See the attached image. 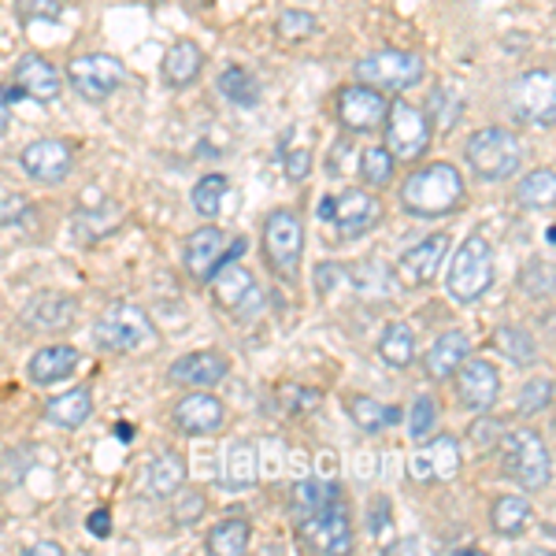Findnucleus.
Returning <instances> with one entry per match:
<instances>
[{
    "instance_id": "nucleus-53",
    "label": "nucleus",
    "mask_w": 556,
    "mask_h": 556,
    "mask_svg": "<svg viewBox=\"0 0 556 556\" xmlns=\"http://www.w3.org/2000/svg\"><path fill=\"white\" fill-rule=\"evenodd\" d=\"M23 553H26V556H38V553L56 556V553H64V545H60V542H38V545H26Z\"/></svg>"
},
{
    "instance_id": "nucleus-24",
    "label": "nucleus",
    "mask_w": 556,
    "mask_h": 556,
    "mask_svg": "<svg viewBox=\"0 0 556 556\" xmlns=\"http://www.w3.org/2000/svg\"><path fill=\"white\" fill-rule=\"evenodd\" d=\"M75 367H78V349L75 345H45L30 356L26 375H30L34 386H52V382L67 379Z\"/></svg>"
},
{
    "instance_id": "nucleus-54",
    "label": "nucleus",
    "mask_w": 556,
    "mask_h": 556,
    "mask_svg": "<svg viewBox=\"0 0 556 556\" xmlns=\"http://www.w3.org/2000/svg\"><path fill=\"white\" fill-rule=\"evenodd\" d=\"M8 127H12V104H8L4 86H0V138L8 134Z\"/></svg>"
},
{
    "instance_id": "nucleus-4",
    "label": "nucleus",
    "mask_w": 556,
    "mask_h": 556,
    "mask_svg": "<svg viewBox=\"0 0 556 556\" xmlns=\"http://www.w3.org/2000/svg\"><path fill=\"white\" fill-rule=\"evenodd\" d=\"M93 338L108 353H138V349L156 345L160 334H156V327H152V319L146 316V308L119 301V304H112V308H104V316L97 319V327H93Z\"/></svg>"
},
{
    "instance_id": "nucleus-35",
    "label": "nucleus",
    "mask_w": 556,
    "mask_h": 556,
    "mask_svg": "<svg viewBox=\"0 0 556 556\" xmlns=\"http://www.w3.org/2000/svg\"><path fill=\"white\" fill-rule=\"evenodd\" d=\"M516 197L523 208H553V197H556V172L553 167H538L516 186Z\"/></svg>"
},
{
    "instance_id": "nucleus-43",
    "label": "nucleus",
    "mask_w": 556,
    "mask_h": 556,
    "mask_svg": "<svg viewBox=\"0 0 556 556\" xmlns=\"http://www.w3.org/2000/svg\"><path fill=\"white\" fill-rule=\"evenodd\" d=\"M553 401V382L549 379H531L527 390L519 393V416H538L542 408H549Z\"/></svg>"
},
{
    "instance_id": "nucleus-28",
    "label": "nucleus",
    "mask_w": 556,
    "mask_h": 556,
    "mask_svg": "<svg viewBox=\"0 0 556 556\" xmlns=\"http://www.w3.org/2000/svg\"><path fill=\"white\" fill-rule=\"evenodd\" d=\"M89 412H93V393L86 390V386H78V390H67L60 393V397H52L49 405H45V419L56 427H83L89 419Z\"/></svg>"
},
{
    "instance_id": "nucleus-48",
    "label": "nucleus",
    "mask_w": 556,
    "mask_h": 556,
    "mask_svg": "<svg viewBox=\"0 0 556 556\" xmlns=\"http://www.w3.org/2000/svg\"><path fill=\"white\" fill-rule=\"evenodd\" d=\"M278 393L293 401V405H286V408L298 412V416H301V412H312V408H316V401H319V390H301V386H282Z\"/></svg>"
},
{
    "instance_id": "nucleus-23",
    "label": "nucleus",
    "mask_w": 556,
    "mask_h": 556,
    "mask_svg": "<svg viewBox=\"0 0 556 556\" xmlns=\"http://www.w3.org/2000/svg\"><path fill=\"white\" fill-rule=\"evenodd\" d=\"M219 260H223V230L219 227H201L186 238L182 264L197 282H208L215 275V267H219Z\"/></svg>"
},
{
    "instance_id": "nucleus-55",
    "label": "nucleus",
    "mask_w": 556,
    "mask_h": 556,
    "mask_svg": "<svg viewBox=\"0 0 556 556\" xmlns=\"http://www.w3.org/2000/svg\"><path fill=\"white\" fill-rule=\"evenodd\" d=\"M115 438H119L123 445H130L134 442V427L130 424H115Z\"/></svg>"
},
{
    "instance_id": "nucleus-47",
    "label": "nucleus",
    "mask_w": 556,
    "mask_h": 556,
    "mask_svg": "<svg viewBox=\"0 0 556 556\" xmlns=\"http://www.w3.org/2000/svg\"><path fill=\"white\" fill-rule=\"evenodd\" d=\"M20 15L23 20H60V4L56 0H20Z\"/></svg>"
},
{
    "instance_id": "nucleus-41",
    "label": "nucleus",
    "mask_w": 556,
    "mask_h": 556,
    "mask_svg": "<svg viewBox=\"0 0 556 556\" xmlns=\"http://www.w3.org/2000/svg\"><path fill=\"white\" fill-rule=\"evenodd\" d=\"M275 34L282 41H304V38H312L316 34V15L312 12H301V8H290V12H282L275 20Z\"/></svg>"
},
{
    "instance_id": "nucleus-15",
    "label": "nucleus",
    "mask_w": 556,
    "mask_h": 556,
    "mask_svg": "<svg viewBox=\"0 0 556 556\" xmlns=\"http://www.w3.org/2000/svg\"><path fill=\"white\" fill-rule=\"evenodd\" d=\"M445 253H450V238L445 235H434V238H424L419 245L405 249L393 264V275L405 290H424V286L434 282L438 267H442Z\"/></svg>"
},
{
    "instance_id": "nucleus-22",
    "label": "nucleus",
    "mask_w": 556,
    "mask_h": 556,
    "mask_svg": "<svg viewBox=\"0 0 556 556\" xmlns=\"http://www.w3.org/2000/svg\"><path fill=\"white\" fill-rule=\"evenodd\" d=\"M75 316H78V301L67 298V293H38L23 308L26 327L34 330H67Z\"/></svg>"
},
{
    "instance_id": "nucleus-21",
    "label": "nucleus",
    "mask_w": 556,
    "mask_h": 556,
    "mask_svg": "<svg viewBox=\"0 0 556 556\" xmlns=\"http://www.w3.org/2000/svg\"><path fill=\"white\" fill-rule=\"evenodd\" d=\"M172 419H175V427L182 430V434L208 438V434H215V430L223 427V419H227V408H223V401L215 397V393L197 390V393H186V397L178 401L175 412H172Z\"/></svg>"
},
{
    "instance_id": "nucleus-25",
    "label": "nucleus",
    "mask_w": 556,
    "mask_h": 556,
    "mask_svg": "<svg viewBox=\"0 0 556 556\" xmlns=\"http://www.w3.org/2000/svg\"><path fill=\"white\" fill-rule=\"evenodd\" d=\"M468 353H471L468 334H460V330H450V334H442L434 345L427 349L424 367H427L430 379H450L456 367L468 361Z\"/></svg>"
},
{
    "instance_id": "nucleus-38",
    "label": "nucleus",
    "mask_w": 556,
    "mask_h": 556,
    "mask_svg": "<svg viewBox=\"0 0 556 556\" xmlns=\"http://www.w3.org/2000/svg\"><path fill=\"white\" fill-rule=\"evenodd\" d=\"M227 175H204L193 186V212L204 215V219H215L223 208V197H227Z\"/></svg>"
},
{
    "instance_id": "nucleus-34",
    "label": "nucleus",
    "mask_w": 556,
    "mask_h": 556,
    "mask_svg": "<svg viewBox=\"0 0 556 556\" xmlns=\"http://www.w3.org/2000/svg\"><path fill=\"white\" fill-rule=\"evenodd\" d=\"M249 538H253V523H249V519H241V516L223 519V523L208 534V549L219 556H238L249 549Z\"/></svg>"
},
{
    "instance_id": "nucleus-6",
    "label": "nucleus",
    "mask_w": 556,
    "mask_h": 556,
    "mask_svg": "<svg viewBox=\"0 0 556 556\" xmlns=\"http://www.w3.org/2000/svg\"><path fill=\"white\" fill-rule=\"evenodd\" d=\"M424 75H427L424 56L401 49H379L356 64V78L364 86H375L379 93H405V89L424 83Z\"/></svg>"
},
{
    "instance_id": "nucleus-7",
    "label": "nucleus",
    "mask_w": 556,
    "mask_h": 556,
    "mask_svg": "<svg viewBox=\"0 0 556 556\" xmlns=\"http://www.w3.org/2000/svg\"><path fill=\"white\" fill-rule=\"evenodd\" d=\"M301 253H304V227H301V215L293 208H275L264 219V260L267 267L293 282L301 267Z\"/></svg>"
},
{
    "instance_id": "nucleus-31",
    "label": "nucleus",
    "mask_w": 556,
    "mask_h": 556,
    "mask_svg": "<svg viewBox=\"0 0 556 556\" xmlns=\"http://www.w3.org/2000/svg\"><path fill=\"white\" fill-rule=\"evenodd\" d=\"M186 486V460L175 450L160 453L149 460V490L156 497H175V490Z\"/></svg>"
},
{
    "instance_id": "nucleus-3",
    "label": "nucleus",
    "mask_w": 556,
    "mask_h": 556,
    "mask_svg": "<svg viewBox=\"0 0 556 556\" xmlns=\"http://www.w3.org/2000/svg\"><path fill=\"white\" fill-rule=\"evenodd\" d=\"M464 156H468L471 172L482 178V182H505L519 172L523 164V149L513 138V130L505 127H486V130H475L464 146Z\"/></svg>"
},
{
    "instance_id": "nucleus-46",
    "label": "nucleus",
    "mask_w": 556,
    "mask_h": 556,
    "mask_svg": "<svg viewBox=\"0 0 556 556\" xmlns=\"http://www.w3.org/2000/svg\"><path fill=\"white\" fill-rule=\"evenodd\" d=\"M468 434H471V442L479 445L482 453H486V450H493V445L501 442V424H497V419H490L486 412H482V419H479V424H471Z\"/></svg>"
},
{
    "instance_id": "nucleus-42",
    "label": "nucleus",
    "mask_w": 556,
    "mask_h": 556,
    "mask_svg": "<svg viewBox=\"0 0 556 556\" xmlns=\"http://www.w3.org/2000/svg\"><path fill=\"white\" fill-rule=\"evenodd\" d=\"M438 427V408L430 397H416L412 401V412H408V438L412 442H427Z\"/></svg>"
},
{
    "instance_id": "nucleus-9",
    "label": "nucleus",
    "mask_w": 556,
    "mask_h": 556,
    "mask_svg": "<svg viewBox=\"0 0 556 556\" xmlns=\"http://www.w3.org/2000/svg\"><path fill=\"white\" fill-rule=\"evenodd\" d=\"M382 127H386V149H390V156L405 160V164L424 156L430 149V134H434L427 115L408 101H393Z\"/></svg>"
},
{
    "instance_id": "nucleus-12",
    "label": "nucleus",
    "mask_w": 556,
    "mask_h": 556,
    "mask_svg": "<svg viewBox=\"0 0 556 556\" xmlns=\"http://www.w3.org/2000/svg\"><path fill=\"white\" fill-rule=\"evenodd\" d=\"M508 104H513L516 119L527 123V127H553V115H556L553 71H527L523 78H516Z\"/></svg>"
},
{
    "instance_id": "nucleus-2",
    "label": "nucleus",
    "mask_w": 556,
    "mask_h": 556,
    "mask_svg": "<svg viewBox=\"0 0 556 556\" xmlns=\"http://www.w3.org/2000/svg\"><path fill=\"white\" fill-rule=\"evenodd\" d=\"M493 286V249L482 235H471L460 241V249L453 253L450 275H445V290L453 301L475 304L479 298H486V290Z\"/></svg>"
},
{
    "instance_id": "nucleus-40",
    "label": "nucleus",
    "mask_w": 556,
    "mask_h": 556,
    "mask_svg": "<svg viewBox=\"0 0 556 556\" xmlns=\"http://www.w3.org/2000/svg\"><path fill=\"white\" fill-rule=\"evenodd\" d=\"M356 172H361L364 186H390V178H393V156H390V149H364L361 152V164H356Z\"/></svg>"
},
{
    "instance_id": "nucleus-16",
    "label": "nucleus",
    "mask_w": 556,
    "mask_h": 556,
    "mask_svg": "<svg viewBox=\"0 0 556 556\" xmlns=\"http://www.w3.org/2000/svg\"><path fill=\"white\" fill-rule=\"evenodd\" d=\"M460 471V442L453 434H430L419 453L408 456V475L416 482H450Z\"/></svg>"
},
{
    "instance_id": "nucleus-37",
    "label": "nucleus",
    "mask_w": 556,
    "mask_h": 556,
    "mask_svg": "<svg viewBox=\"0 0 556 556\" xmlns=\"http://www.w3.org/2000/svg\"><path fill=\"white\" fill-rule=\"evenodd\" d=\"M424 115L430 119V127L453 130L456 119H460V93H456V89H450V86L434 89V93H430V104H427Z\"/></svg>"
},
{
    "instance_id": "nucleus-45",
    "label": "nucleus",
    "mask_w": 556,
    "mask_h": 556,
    "mask_svg": "<svg viewBox=\"0 0 556 556\" xmlns=\"http://www.w3.org/2000/svg\"><path fill=\"white\" fill-rule=\"evenodd\" d=\"M523 290L531 293V298H549V293H553V271H549V264L542 267V260L527 264V271H523Z\"/></svg>"
},
{
    "instance_id": "nucleus-13",
    "label": "nucleus",
    "mask_w": 556,
    "mask_h": 556,
    "mask_svg": "<svg viewBox=\"0 0 556 556\" xmlns=\"http://www.w3.org/2000/svg\"><path fill=\"white\" fill-rule=\"evenodd\" d=\"M212 282V298L219 304L223 312H230V316H253V312L264 304L256 290V278L249 267H241L238 260H227V264L215 267V275L208 278Z\"/></svg>"
},
{
    "instance_id": "nucleus-51",
    "label": "nucleus",
    "mask_w": 556,
    "mask_h": 556,
    "mask_svg": "<svg viewBox=\"0 0 556 556\" xmlns=\"http://www.w3.org/2000/svg\"><path fill=\"white\" fill-rule=\"evenodd\" d=\"M86 531L93 538H108L112 534V513H108V508H93L86 519Z\"/></svg>"
},
{
    "instance_id": "nucleus-36",
    "label": "nucleus",
    "mask_w": 556,
    "mask_h": 556,
    "mask_svg": "<svg viewBox=\"0 0 556 556\" xmlns=\"http://www.w3.org/2000/svg\"><path fill=\"white\" fill-rule=\"evenodd\" d=\"M219 93L238 108H256L260 104V83L249 75L245 67H227L219 75Z\"/></svg>"
},
{
    "instance_id": "nucleus-8",
    "label": "nucleus",
    "mask_w": 556,
    "mask_h": 556,
    "mask_svg": "<svg viewBox=\"0 0 556 556\" xmlns=\"http://www.w3.org/2000/svg\"><path fill=\"white\" fill-rule=\"evenodd\" d=\"M319 219L334 230V238L353 241L379 227L382 204H379V197H371L367 190H345L338 197H327V201L319 204Z\"/></svg>"
},
{
    "instance_id": "nucleus-32",
    "label": "nucleus",
    "mask_w": 556,
    "mask_h": 556,
    "mask_svg": "<svg viewBox=\"0 0 556 556\" xmlns=\"http://www.w3.org/2000/svg\"><path fill=\"white\" fill-rule=\"evenodd\" d=\"M379 356L390 367H397V371H405L416 361V334H412L408 323H390V327L382 330L379 338Z\"/></svg>"
},
{
    "instance_id": "nucleus-5",
    "label": "nucleus",
    "mask_w": 556,
    "mask_h": 556,
    "mask_svg": "<svg viewBox=\"0 0 556 556\" xmlns=\"http://www.w3.org/2000/svg\"><path fill=\"white\" fill-rule=\"evenodd\" d=\"M501 460H505V475H513L523 490H542L553 479V460L545 442L534 430H513V434H501Z\"/></svg>"
},
{
    "instance_id": "nucleus-30",
    "label": "nucleus",
    "mask_w": 556,
    "mask_h": 556,
    "mask_svg": "<svg viewBox=\"0 0 556 556\" xmlns=\"http://www.w3.org/2000/svg\"><path fill=\"white\" fill-rule=\"evenodd\" d=\"M260 479V456L253 442H235L227 450V464H223V482L230 490H249Z\"/></svg>"
},
{
    "instance_id": "nucleus-27",
    "label": "nucleus",
    "mask_w": 556,
    "mask_h": 556,
    "mask_svg": "<svg viewBox=\"0 0 556 556\" xmlns=\"http://www.w3.org/2000/svg\"><path fill=\"white\" fill-rule=\"evenodd\" d=\"M338 497H342V486H334V482H323V479L298 482V486L290 490V516H293V523L316 516L319 508H327L330 501H338Z\"/></svg>"
},
{
    "instance_id": "nucleus-50",
    "label": "nucleus",
    "mask_w": 556,
    "mask_h": 556,
    "mask_svg": "<svg viewBox=\"0 0 556 556\" xmlns=\"http://www.w3.org/2000/svg\"><path fill=\"white\" fill-rule=\"evenodd\" d=\"M345 278V267L342 264H319V271H316V286H319V293H330L338 282Z\"/></svg>"
},
{
    "instance_id": "nucleus-20",
    "label": "nucleus",
    "mask_w": 556,
    "mask_h": 556,
    "mask_svg": "<svg viewBox=\"0 0 556 556\" xmlns=\"http://www.w3.org/2000/svg\"><path fill=\"white\" fill-rule=\"evenodd\" d=\"M230 375V361L215 349H204V353H186L167 367V379L175 386H186V390H212Z\"/></svg>"
},
{
    "instance_id": "nucleus-14",
    "label": "nucleus",
    "mask_w": 556,
    "mask_h": 556,
    "mask_svg": "<svg viewBox=\"0 0 556 556\" xmlns=\"http://www.w3.org/2000/svg\"><path fill=\"white\" fill-rule=\"evenodd\" d=\"M386 112H390V101H386V93H379L375 86L356 83L338 93V119H342V127L353 134L379 130Z\"/></svg>"
},
{
    "instance_id": "nucleus-11",
    "label": "nucleus",
    "mask_w": 556,
    "mask_h": 556,
    "mask_svg": "<svg viewBox=\"0 0 556 556\" xmlns=\"http://www.w3.org/2000/svg\"><path fill=\"white\" fill-rule=\"evenodd\" d=\"M298 538L304 549L312 553H349L353 549V523H349L345 497L330 501L327 508H319L316 516L301 519Z\"/></svg>"
},
{
    "instance_id": "nucleus-17",
    "label": "nucleus",
    "mask_w": 556,
    "mask_h": 556,
    "mask_svg": "<svg viewBox=\"0 0 556 556\" xmlns=\"http://www.w3.org/2000/svg\"><path fill=\"white\" fill-rule=\"evenodd\" d=\"M23 172L34 178V182H45V186H56L64 182L71 175V164H75V152H71L67 141L60 138H38L23 149L20 156Z\"/></svg>"
},
{
    "instance_id": "nucleus-52",
    "label": "nucleus",
    "mask_w": 556,
    "mask_h": 556,
    "mask_svg": "<svg viewBox=\"0 0 556 556\" xmlns=\"http://www.w3.org/2000/svg\"><path fill=\"white\" fill-rule=\"evenodd\" d=\"M390 513H393V505L386 497H375L371 501V534L375 538L386 531V523H390Z\"/></svg>"
},
{
    "instance_id": "nucleus-39",
    "label": "nucleus",
    "mask_w": 556,
    "mask_h": 556,
    "mask_svg": "<svg viewBox=\"0 0 556 556\" xmlns=\"http://www.w3.org/2000/svg\"><path fill=\"white\" fill-rule=\"evenodd\" d=\"M497 345H501V353H505L508 361L519 364V367L538 361L534 338L527 334V330H519V327H501V330H497Z\"/></svg>"
},
{
    "instance_id": "nucleus-10",
    "label": "nucleus",
    "mask_w": 556,
    "mask_h": 556,
    "mask_svg": "<svg viewBox=\"0 0 556 556\" xmlns=\"http://www.w3.org/2000/svg\"><path fill=\"white\" fill-rule=\"evenodd\" d=\"M67 83L83 101L101 104L115 89L127 86V67L115 56H104V52H89V56H75L67 64Z\"/></svg>"
},
{
    "instance_id": "nucleus-44",
    "label": "nucleus",
    "mask_w": 556,
    "mask_h": 556,
    "mask_svg": "<svg viewBox=\"0 0 556 556\" xmlns=\"http://www.w3.org/2000/svg\"><path fill=\"white\" fill-rule=\"evenodd\" d=\"M175 523H182V527H190L197 523V519L204 516V493H197V490H175Z\"/></svg>"
},
{
    "instance_id": "nucleus-18",
    "label": "nucleus",
    "mask_w": 556,
    "mask_h": 556,
    "mask_svg": "<svg viewBox=\"0 0 556 556\" xmlns=\"http://www.w3.org/2000/svg\"><path fill=\"white\" fill-rule=\"evenodd\" d=\"M8 86H12L20 97H30V101H38V104H49V101H56V97H60L64 78H60V71L52 67L45 56H38V52H26L20 64H15Z\"/></svg>"
},
{
    "instance_id": "nucleus-26",
    "label": "nucleus",
    "mask_w": 556,
    "mask_h": 556,
    "mask_svg": "<svg viewBox=\"0 0 556 556\" xmlns=\"http://www.w3.org/2000/svg\"><path fill=\"white\" fill-rule=\"evenodd\" d=\"M531 501L519 497V493H501L490 508V523H493V534L501 538H519L531 527Z\"/></svg>"
},
{
    "instance_id": "nucleus-49",
    "label": "nucleus",
    "mask_w": 556,
    "mask_h": 556,
    "mask_svg": "<svg viewBox=\"0 0 556 556\" xmlns=\"http://www.w3.org/2000/svg\"><path fill=\"white\" fill-rule=\"evenodd\" d=\"M308 172H312V152L308 149H298V152L286 156V178H290V182H304Z\"/></svg>"
},
{
    "instance_id": "nucleus-29",
    "label": "nucleus",
    "mask_w": 556,
    "mask_h": 556,
    "mask_svg": "<svg viewBox=\"0 0 556 556\" xmlns=\"http://www.w3.org/2000/svg\"><path fill=\"white\" fill-rule=\"evenodd\" d=\"M201 67H204V52L197 49L193 41H178L164 56V83L175 89L193 86L197 75H201Z\"/></svg>"
},
{
    "instance_id": "nucleus-33",
    "label": "nucleus",
    "mask_w": 556,
    "mask_h": 556,
    "mask_svg": "<svg viewBox=\"0 0 556 556\" xmlns=\"http://www.w3.org/2000/svg\"><path fill=\"white\" fill-rule=\"evenodd\" d=\"M349 416H353V424L361 427L364 434H379V430L401 424V408L382 405V401H375V397H353L349 401Z\"/></svg>"
},
{
    "instance_id": "nucleus-1",
    "label": "nucleus",
    "mask_w": 556,
    "mask_h": 556,
    "mask_svg": "<svg viewBox=\"0 0 556 556\" xmlns=\"http://www.w3.org/2000/svg\"><path fill=\"white\" fill-rule=\"evenodd\" d=\"M464 197H468V186H464L460 172L453 164H445V160L412 172L405 186H401V204L419 219H438V215L456 212L464 204Z\"/></svg>"
},
{
    "instance_id": "nucleus-19",
    "label": "nucleus",
    "mask_w": 556,
    "mask_h": 556,
    "mask_svg": "<svg viewBox=\"0 0 556 556\" xmlns=\"http://www.w3.org/2000/svg\"><path fill=\"white\" fill-rule=\"evenodd\" d=\"M456 397L468 412H490L493 401L501 393V379H497V367L490 361H464L456 367Z\"/></svg>"
}]
</instances>
